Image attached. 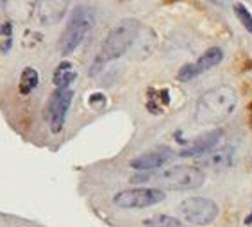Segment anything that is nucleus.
I'll return each instance as SVG.
<instances>
[{
  "mask_svg": "<svg viewBox=\"0 0 252 227\" xmlns=\"http://www.w3.org/2000/svg\"><path fill=\"white\" fill-rule=\"evenodd\" d=\"M156 183L159 190H172V192H188V190L200 188L206 181L204 170L193 164H175L166 170H161L158 174L154 172H141V174L131 177V183Z\"/></svg>",
  "mask_w": 252,
  "mask_h": 227,
  "instance_id": "obj_1",
  "label": "nucleus"
},
{
  "mask_svg": "<svg viewBox=\"0 0 252 227\" xmlns=\"http://www.w3.org/2000/svg\"><path fill=\"white\" fill-rule=\"evenodd\" d=\"M238 95L231 86H217L209 90L195 104V122L200 126H217L233 115Z\"/></svg>",
  "mask_w": 252,
  "mask_h": 227,
  "instance_id": "obj_2",
  "label": "nucleus"
},
{
  "mask_svg": "<svg viewBox=\"0 0 252 227\" xmlns=\"http://www.w3.org/2000/svg\"><path fill=\"white\" fill-rule=\"evenodd\" d=\"M141 25L138 20L134 18H124L120 20L111 31L106 36L104 43L100 47V52H98L97 59H95V66L93 68H100L104 66L109 61H115V59L122 58L127 50L134 45L138 34H140Z\"/></svg>",
  "mask_w": 252,
  "mask_h": 227,
  "instance_id": "obj_3",
  "label": "nucleus"
},
{
  "mask_svg": "<svg viewBox=\"0 0 252 227\" xmlns=\"http://www.w3.org/2000/svg\"><path fill=\"white\" fill-rule=\"evenodd\" d=\"M95 25V13L88 5H77L70 13L66 29L63 31L59 38V52L61 56H70L79 45L83 43L90 31Z\"/></svg>",
  "mask_w": 252,
  "mask_h": 227,
  "instance_id": "obj_4",
  "label": "nucleus"
},
{
  "mask_svg": "<svg viewBox=\"0 0 252 227\" xmlns=\"http://www.w3.org/2000/svg\"><path fill=\"white\" fill-rule=\"evenodd\" d=\"M179 213L191 226H209L217 220L220 213L219 204L206 197H188L179 204Z\"/></svg>",
  "mask_w": 252,
  "mask_h": 227,
  "instance_id": "obj_5",
  "label": "nucleus"
},
{
  "mask_svg": "<svg viewBox=\"0 0 252 227\" xmlns=\"http://www.w3.org/2000/svg\"><path fill=\"white\" fill-rule=\"evenodd\" d=\"M166 194L159 188H129L113 197V204L122 209H145L163 202Z\"/></svg>",
  "mask_w": 252,
  "mask_h": 227,
  "instance_id": "obj_6",
  "label": "nucleus"
},
{
  "mask_svg": "<svg viewBox=\"0 0 252 227\" xmlns=\"http://www.w3.org/2000/svg\"><path fill=\"white\" fill-rule=\"evenodd\" d=\"M73 92L70 88L64 90H56L54 95L50 97L49 102V126L54 134L61 132L64 127V120H66V113L72 104Z\"/></svg>",
  "mask_w": 252,
  "mask_h": 227,
  "instance_id": "obj_7",
  "label": "nucleus"
},
{
  "mask_svg": "<svg viewBox=\"0 0 252 227\" xmlns=\"http://www.w3.org/2000/svg\"><path fill=\"white\" fill-rule=\"evenodd\" d=\"M222 59H223L222 49H220V47H211V49L206 50L195 63H188L181 68L179 72H177V81H181V82L191 81V79H195L197 75H200V73L208 72V70L215 68L217 65H220Z\"/></svg>",
  "mask_w": 252,
  "mask_h": 227,
  "instance_id": "obj_8",
  "label": "nucleus"
},
{
  "mask_svg": "<svg viewBox=\"0 0 252 227\" xmlns=\"http://www.w3.org/2000/svg\"><path fill=\"white\" fill-rule=\"evenodd\" d=\"M175 158V152L168 147H161V149H154L151 152L138 156L131 161V166L140 172H154V170L165 166L166 163Z\"/></svg>",
  "mask_w": 252,
  "mask_h": 227,
  "instance_id": "obj_9",
  "label": "nucleus"
},
{
  "mask_svg": "<svg viewBox=\"0 0 252 227\" xmlns=\"http://www.w3.org/2000/svg\"><path fill=\"white\" fill-rule=\"evenodd\" d=\"M220 138H222V129H213L206 132V134L195 138L188 147L181 150V158H202L204 154H208L209 150H213L219 145Z\"/></svg>",
  "mask_w": 252,
  "mask_h": 227,
  "instance_id": "obj_10",
  "label": "nucleus"
},
{
  "mask_svg": "<svg viewBox=\"0 0 252 227\" xmlns=\"http://www.w3.org/2000/svg\"><path fill=\"white\" fill-rule=\"evenodd\" d=\"M70 0H39L38 16L43 25H56L64 18Z\"/></svg>",
  "mask_w": 252,
  "mask_h": 227,
  "instance_id": "obj_11",
  "label": "nucleus"
},
{
  "mask_svg": "<svg viewBox=\"0 0 252 227\" xmlns=\"http://www.w3.org/2000/svg\"><path fill=\"white\" fill-rule=\"evenodd\" d=\"M233 161H234V149L225 145V147H220V149L209 150L208 154H204L202 160H200V166L215 170V172H220V170L229 168L233 164Z\"/></svg>",
  "mask_w": 252,
  "mask_h": 227,
  "instance_id": "obj_12",
  "label": "nucleus"
},
{
  "mask_svg": "<svg viewBox=\"0 0 252 227\" xmlns=\"http://www.w3.org/2000/svg\"><path fill=\"white\" fill-rule=\"evenodd\" d=\"M75 77H77V72H75L73 65L70 61H63V63H59L56 66V70H54L52 82L54 86H56V90H64V88H68L75 81Z\"/></svg>",
  "mask_w": 252,
  "mask_h": 227,
  "instance_id": "obj_13",
  "label": "nucleus"
},
{
  "mask_svg": "<svg viewBox=\"0 0 252 227\" xmlns=\"http://www.w3.org/2000/svg\"><path fill=\"white\" fill-rule=\"evenodd\" d=\"M38 84H39L38 72H36L32 66H27L24 72H22V75H20V92L24 93V95H27V93H31L32 90H36Z\"/></svg>",
  "mask_w": 252,
  "mask_h": 227,
  "instance_id": "obj_14",
  "label": "nucleus"
},
{
  "mask_svg": "<svg viewBox=\"0 0 252 227\" xmlns=\"http://www.w3.org/2000/svg\"><path fill=\"white\" fill-rule=\"evenodd\" d=\"M145 227H183L179 218L170 217V215H156V217L147 218L143 222Z\"/></svg>",
  "mask_w": 252,
  "mask_h": 227,
  "instance_id": "obj_15",
  "label": "nucleus"
},
{
  "mask_svg": "<svg viewBox=\"0 0 252 227\" xmlns=\"http://www.w3.org/2000/svg\"><path fill=\"white\" fill-rule=\"evenodd\" d=\"M13 45V25L11 24H0V50L7 52Z\"/></svg>",
  "mask_w": 252,
  "mask_h": 227,
  "instance_id": "obj_16",
  "label": "nucleus"
},
{
  "mask_svg": "<svg viewBox=\"0 0 252 227\" xmlns=\"http://www.w3.org/2000/svg\"><path fill=\"white\" fill-rule=\"evenodd\" d=\"M233 11H234V15H236V18L240 20V24H242L243 27H245V29L252 34V15H251V11H249L243 4H234Z\"/></svg>",
  "mask_w": 252,
  "mask_h": 227,
  "instance_id": "obj_17",
  "label": "nucleus"
},
{
  "mask_svg": "<svg viewBox=\"0 0 252 227\" xmlns=\"http://www.w3.org/2000/svg\"><path fill=\"white\" fill-rule=\"evenodd\" d=\"M90 106L93 109H102V107L106 106V97L102 93H93L92 97H90Z\"/></svg>",
  "mask_w": 252,
  "mask_h": 227,
  "instance_id": "obj_18",
  "label": "nucleus"
}]
</instances>
